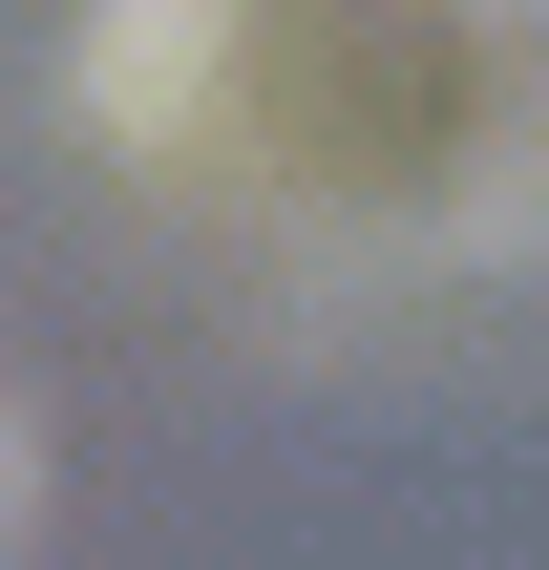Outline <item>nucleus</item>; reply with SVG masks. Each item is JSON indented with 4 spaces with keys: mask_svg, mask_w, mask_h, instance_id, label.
<instances>
[{
    "mask_svg": "<svg viewBox=\"0 0 549 570\" xmlns=\"http://www.w3.org/2000/svg\"><path fill=\"white\" fill-rule=\"evenodd\" d=\"M212 63H254V0H85V42H63L85 127H127V148H169L212 106Z\"/></svg>",
    "mask_w": 549,
    "mask_h": 570,
    "instance_id": "1",
    "label": "nucleus"
},
{
    "mask_svg": "<svg viewBox=\"0 0 549 570\" xmlns=\"http://www.w3.org/2000/svg\"><path fill=\"white\" fill-rule=\"evenodd\" d=\"M465 21H487V42H529V63H549V0H465Z\"/></svg>",
    "mask_w": 549,
    "mask_h": 570,
    "instance_id": "2",
    "label": "nucleus"
}]
</instances>
